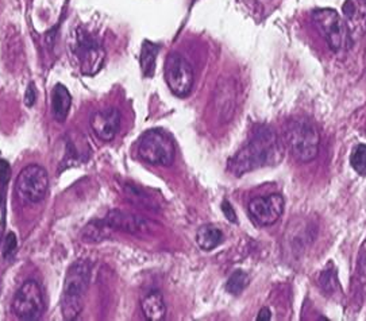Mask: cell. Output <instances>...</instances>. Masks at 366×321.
Segmentation results:
<instances>
[{
    "instance_id": "6da1fadb",
    "label": "cell",
    "mask_w": 366,
    "mask_h": 321,
    "mask_svg": "<svg viewBox=\"0 0 366 321\" xmlns=\"http://www.w3.org/2000/svg\"><path fill=\"white\" fill-rule=\"evenodd\" d=\"M281 159L282 145L279 136L269 127H260L251 140L230 159L228 169L241 177L253 170L277 165Z\"/></svg>"
},
{
    "instance_id": "7a4b0ae2",
    "label": "cell",
    "mask_w": 366,
    "mask_h": 321,
    "mask_svg": "<svg viewBox=\"0 0 366 321\" xmlns=\"http://www.w3.org/2000/svg\"><path fill=\"white\" fill-rule=\"evenodd\" d=\"M91 263L86 259L76 261L67 271L61 296V313L64 320H76L84 309Z\"/></svg>"
},
{
    "instance_id": "3957f363",
    "label": "cell",
    "mask_w": 366,
    "mask_h": 321,
    "mask_svg": "<svg viewBox=\"0 0 366 321\" xmlns=\"http://www.w3.org/2000/svg\"><path fill=\"white\" fill-rule=\"evenodd\" d=\"M285 136L291 152L299 162L307 164L318 157L320 134L311 119L296 118L289 120Z\"/></svg>"
},
{
    "instance_id": "277c9868",
    "label": "cell",
    "mask_w": 366,
    "mask_h": 321,
    "mask_svg": "<svg viewBox=\"0 0 366 321\" xmlns=\"http://www.w3.org/2000/svg\"><path fill=\"white\" fill-rule=\"evenodd\" d=\"M138 155L150 165L171 166L175 162V142L166 131L153 129L140 136Z\"/></svg>"
},
{
    "instance_id": "5b68a950",
    "label": "cell",
    "mask_w": 366,
    "mask_h": 321,
    "mask_svg": "<svg viewBox=\"0 0 366 321\" xmlns=\"http://www.w3.org/2000/svg\"><path fill=\"white\" fill-rule=\"evenodd\" d=\"M73 53L79 61L81 73L95 76L105 64V51L100 42L84 30H77L72 44Z\"/></svg>"
},
{
    "instance_id": "8992f818",
    "label": "cell",
    "mask_w": 366,
    "mask_h": 321,
    "mask_svg": "<svg viewBox=\"0 0 366 321\" xmlns=\"http://www.w3.org/2000/svg\"><path fill=\"white\" fill-rule=\"evenodd\" d=\"M49 189L48 171L39 165H29L19 171L15 181L17 196L26 203H39Z\"/></svg>"
},
{
    "instance_id": "52a82bcc",
    "label": "cell",
    "mask_w": 366,
    "mask_h": 321,
    "mask_svg": "<svg viewBox=\"0 0 366 321\" xmlns=\"http://www.w3.org/2000/svg\"><path fill=\"white\" fill-rule=\"evenodd\" d=\"M165 81L177 98H187L193 88V69L190 61L178 53H171L164 67Z\"/></svg>"
},
{
    "instance_id": "ba28073f",
    "label": "cell",
    "mask_w": 366,
    "mask_h": 321,
    "mask_svg": "<svg viewBox=\"0 0 366 321\" xmlns=\"http://www.w3.org/2000/svg\"><path fill=\"white\" fill-rule=\"evenodd\" d=\"M45 303L42 289L34 280H27L18 289L14 300L13 310L19 320H39L44 315Z\"/></svg>"
},
{
    "instance_id": "9c48e42d",
    "label": "cell",
    "mask_w": 366,
    "mask_h": 321,
    "mask_svg": "<svg viewBox=\"0 0 366 321\" xmlns=\"http://www.w3.org/2000/svg\"><path fill=\"white\" fill-rule=\"evenodd\" d=\"M315 26L320 35L326 39L332 51L342 49L348 32L341 15L332 8H319L313 13Z\"/></svg>"
},
{
    "instance_id": "30bf717a",
    "label": "cell",
    "mask_w": 366,
    "mask_h": 321,
    "mask_svg": "<svg viewBox=\"0 0 366 321\" xmlns=\"http://www.w3.org/2000/svg\"><path fill=\"white\" fill-rule=\"evenodd\" d=\"M284 197L279 193L259 196L249 202V212L260 225H273L284 212Z\"/></svg>"
},
{
    "instance_id": "8fae6325",
    "label": "cell",
    "mask_w": 366,
    "mask_h": 321,
    "mask_svg": "<svg viewBox=\"0 0 366 321\" xmlns=\"http://www.w3.org/2000/svg\"><path fill=\"white\" fill-rule=\"evenodd\" d=\"M342 11L350 42H358L366 34V0H346Z\"/></svg>"
},
{
    "instance_id": "7c38bea8",
    "label": "cell",
    "mask_w": 366,
    "mask_h": 321,
    "mask_svg": "<svg viewBox=\"0 0 366 321\" xmlns=\"http://www.w3.org/2000/svg\"><path fill=\"white\" fill-rule=\"evenodd\" d=\"M89 126L93 134L103 142H111L121 126V112L118 108H105L95 111L89 118Z\"/></svg>"
},
{
    "instance_id": "4fadbf2b",
    "label": "cell",
    "mask_w": 366,
    "mask_h": 321,
    "mask_svg": "<svg viewBox=\"0 0 366 321\" xmlns=\"http://www.w3.org/2000/svg\"><path fill=\"white\" fill-rule=\"evenodd\" d=\"M105 221L111 230H118L131 235H140L149 232L152 225L150 221L121 209L110 211L105 216Z\"/></svg>"
},
{
    "instance_id": "5bb4252c",
    "label": "cell",
    "mask_w": 366,
    "mask_h": 321,
    "mask_svg": "<svg viewBox=\"0 0 366 321\" xmlns=\"http://www.w3.org/2000/svg\"><path fill=\"white\" fill-rule=\"evenodd\" d=\"M237 110V88L231 79H222L216 88L215 111L221 124L228 123Z\"/></svg>"
},
{
    "instance_id": "9a60e30c",
    "label": "cell",
    "mask_w": 366,
    "mask_h": 321,
    "mask_svg": "<svg viewBox=\"0 0 366 321\" xmlns=\"http://www.w3.org/2000/svg\"><path fill=\"white\" fill-rule=\"evenodd\" d=\"M72 96L67 86L57 84L53 88L52 92V114L53 118L58 123H64L70 114Z\"/></svg>"
},
{
    "instance_id": "2e32d148",
    "label": "cell",
    "mask_w": 366,
    "mask_h": 321,
    "mask_svg": "<svg viewBox=\"0 0 366 321\" xmlns=\"http://www.w3.org/2000/svg\"><path fill=\"white\" fill-rule=\"evenodd\" d=\"M140 308L145 319L148 321H161L165 319L166 306H165L164 297L159 291H153L148 294L142 300Z\"/></svg>"
},
{
    "instance_id": "e0dca14e",
    "label": "cell",
    "mask_w": 366,
    "mask_h": 321,
    "mask_svg": "<svg viewBox=\"0 0 366 321\" xmlns=\"http://www.w3.org/2000/svg\"><path fill=\"white\" fill-rule=\"evenodd\" d=\"M223 232L214 224H204L196 232V243L203 251H211L222 244Z\"/></svg>"
},
{
    "instance_id": "ac0fdd59",
    "label": "cell",
    "mask_w": 366,
    "mask_h": 321,
    "mask_svg": "<svg viewBox=\"0 0 366 321\" xmlns=\"http://www.w3.org/2000/svg\"><path fill=\"white\" fill-rule=\"evenodd\" d=\"M159 45L153 44L150 41H143L140 48V70L145 77H153L156 72V61H157L158 53H159Z\"/></svg>"
},
{
    "instance_id": "d6986e66",
    "label": "cell",
    "mask_w": 366,
    "mask_h": 321,
    "mask_svg": "<svg viewBox=\"0 0 366 321\" xmlns=\"http://www.w3.org/2000/svg\"><path fill=\"white\" fill-rule=\"evenodd\" d=\"M111 231L112 230L110 228V225L105 223V220L92 221L83 231V240L88 243H96V242H100L105 237H110Z\"/></svg>"
},
{
    "instance_id": "ffe728a7",
    "label": "cell",
    "mask_w": 366,
    "mask_h": 321,
    "mask_svg": "<svg viewBox=\"0 0 366 321\" xmlns=\"http://www.w3.org/2000/svg\"><path fill=\"white\" fill-rule=\"evenodd\" d=\"M250 284V277L244 270H235L227 280L226 290L233 296H240Z\"/></svg>"
},
{
    "instance_id": "44dd1931",
    "label": "cell",
    "mask_w": 366,
    "mask_h": 321,
    "mask_svg": "<svg viewBox=\"0 0 366 321\" xmlns=\"http://www.w3.org/2000/svg\"><path fill=\"white\" fill-rule=\"evenodd\" d=\"M350 165L357 171V174L365 177L366 176V145L360 143L354 148V150L350 155Z\"/></svg>"
},
{
    "instance_id": "7402d4cb",
    "label": "cell",
    "mask_w": 366,
    "mask_h": 321,
    "mask_svg": "<svg viewBox=\"0 0 366 321\" xmlns=\"http://www.w3.org/2000/svg\"><path fill=\"white\" fill-rule=\"evenodd\" d=\"M319 285L323 289V291H326L327 294L335 293L339 287L338 278H336V271L334 269L323 270V273L319 277Z\"/></svg>"
},
{
    "instance_id": "603a6c76",
    "label": "cell",
    "mask_w": 366,
    "mask_h": 321,
    "mask_svg": "<svg viewBox=\"0 0 366 321\" xmlns=\"http://www.w3.org/2000/svg\"><path fill=\"white\" fill-rule=\"evenodd\" d=\"M17 246L18 242L15 234H14V232L7 234V237L4 239V243H3V256H4V258L11 256L13 254L15 253Z\"/></svg>"
},
{
    "instance_id": "cb8c5ba5",
    "label": "cell",
    "mask_w": 366,
    "mask_h": 321,
    "mask_svg": "<svg viewBox=\"0 0 366 321\" xmlns=\"http://www.w3.org/2000/svg\"><path fill=\"white\" fill-rule=\"evenodd\" d=\"M11 177V166L10 164L0 157V184L6 185Z\"/></svg>"
},
{
    "instance_id": "d4e9b609",
    "label": "cell",
    "mask_w": 366,
    "mask_h": 321,
    "mask_svg": "<svg viewBox=\"0 0 366 321\" xmlns=\"http://www.w3.org/2000/svg\"><path fill=\"white\" fill-rule=\"evenodd\" d=\"M35 100H37V91H35L34 84L32 83V84H29L27 89H26V93H25V104H26V107L32 108L35 104Z\"/></svg>"
},
{
    "instance_id": "484cf974",
    "label": "cell",
    "mask_w": 366,
    "mask_h": 321,
    "mask_svg": "<svg viewBox=\"0 0 366 321\" xmlns=\"http://www.w3.org/2000/svg\"><path fill=\"white\" fill-rule=\"evenodd\" d=\"M222 211H223V214H225V216H226V219L228 220V221H231V223H237V221H238V219H237V214H235L233 205L228 203L227 200H225V202L222 203Z\"/></svg>"
},
{
    "instance_id": "4316f807",
    "label": "cell",
    "mask_w": 366,
    "mask_h": 321,
    "mask_svg": "<svg viewBox=\"0 0 366 321\" xmlns=\"http://www.w3.org/2000/svg\"><path fill=\"white\" fill-rule=\"evenodd\" d=\"M272 319V312L268 308H262L261 310L259 312L257 320L259 321H269Z\"/></svg>"
}]
</instances>
